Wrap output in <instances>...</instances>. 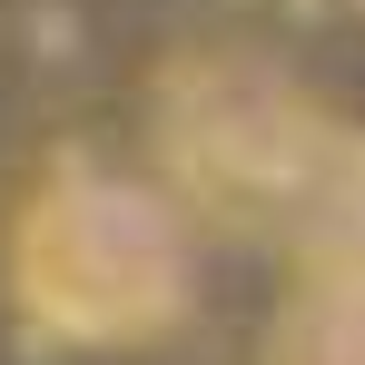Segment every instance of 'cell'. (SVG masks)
Here are the masks:
<instances>
[{"label": "cell", "instance_id": "1", "mask_svg": "<svg viewBox=\"0 0 365 365\" xmlns=\"http://www.w3.org/2000/svg\"><path fill=\"white\" fill-rule=\"evenodd\" d=\"M197 227L138 168H60L10 227V297L50 346H148L187 316Z\"/></svg>", "mask_w": 365, "mask_h": 365}, {"label": "cell", "instance_id": "2", "mask_svg": "<svg viewBox=\"0 0 365 365\" xmlns=\"http://www.w3.org/2000/svg\"><path fill=\"white\" fill-rule=\"evenodd\" d=\"M267 365H365V267H306V287L277 306Z\"/></svg>", "mask_w": 365, "mask_h": 365}, {"label": "cell", "instance_id": "3", "mask_svg": "<svg viewBox=\"0 0 365 365\" xmlns=\"http://www.w3.org/2000/svg\"><path fill=\"white\" fill-rule=\"evenodd\" d=\"M356 10H365V0H356Z\"/></svg>", "mask_w": 365, "mask_h": 365}]
</instances>
